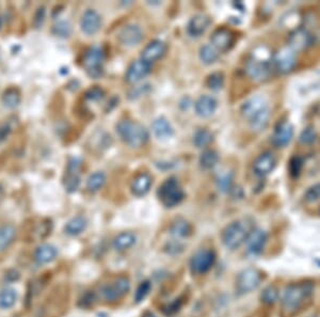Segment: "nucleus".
I'll list each match as a JSON object with an SVG mask.
<instances>
[{
    "label": "nucleus",
    "instance_id": "32",
    "mask_svg": "<svg viewBox=\"0 0 320 317\" xmlns=\"http://www.w3.org/2000/svg\"><path fill=\"white\" fill-rule=\"evenodd\" d=\"M200 166L205 170L212 169L219 162V155L214 150H204L202 155L200 156Z\"/></svg>",
    "mask_w": 320,
    "mask_h": 317
},
{
    "label": "nucleus",
    "instance_id": "26",
    "mask_svg": "<svg viewBox=\"0 0 320 317\" xmlns=\"http://www.w3.org/2000/svg\"><path fill=\"white\" fill-rule=\"evenodd\" d=\"M170 234L175 238H185L192 234V226L185 219L178 218L170 226Z\"/></svg>",
    "mask_w": 320,
    "mask_h": 317
},
{
    "label": "nucleus",
    "instance_id": "50",
    "mask_svg": "<svg viewBox=\"0 0 320 317\" xmlns=\"http://www.w3.org/2000/svg\"><path fill=\"white\" fill-rule=\"evenodd\" d=\"M250 317H267L265 314L264 313H255V314H253L252 316H250Z\"/></svg>",
    "mask_w": 320,
    "mask_h": 317
},
{
    "label": "nucleus",
    "instance_id": "17",
    "mask_svg": "<svg viewBox=\"0 0 320 317\" xmlns=\"http://www.w3.org/2000/svg\"><path fill=\"white\" fill-rule=\"evenodd\" d=\"M210 43L218 52H226L234 44V34L230 29L218 28L212 32Z\"/></svg>",
    "mask_w": 320,
    "mask_h": 317
},
{
    "label": "nucleus",
    "instance_id": "2",
    "mask_svg": "<svg viewBox=\"0 0 320 317\" xmlns=\"http://www.w3.org/2000/svg\"><path fill=\"white\" fill-rule=\"evenodd\" d=\"M240 114L249 123L253 132H262L269 123L271 110L268 100L262 95L246 100L240 107Z\"/></svg>",
    "mask_w": 320,
    "mask_h": 317
},
{
    "label": "nucleus",
    "instance_id": "39",
    "mask_svg": "<svg viewBox=\"0 0 320 317\" xmlns=\"http://www.w3.org/2000/svg\"><path fill=\"white\" fill-rule=\"evenodd\" d=\"M303 158L301 156L296 155L290 158L288 169H290V174L292 178H298L300 176L303 168Z\"/></svg>",
    "mask_w": 320,
    "mask_h": 317
},
{
    "label": "nucleus",
    "instance_id": "18",
    "mask_svg": "<svg viewBox=\"0 0 320 317\" xmlns=\"http://www.w3.org/2000/svg\"><path fill=\"white\" fill-rule=\"evenodd\" d=\"M102 26L100 15L93 9L86 10L80 18V29L86 36H93Z\"/></svg>",
    "mask_w": 320,
    "mask_h": 317
},
{
    "label": "nucleus",
    "instance_id": "7",
    "mask_svg": "<svg viewBox=\"0 0 320 317\" xmlns=\"http://www.w3.org/2000/svg\"><path fill=\"white\" fill-rule=\"evenodd\" d=\"M104 61H105V52L102 48L98 46H93L86 52L82 64L88 75L91 78L98 79L104 75Z\"/></svg>",
    "mask_w": 320,
    "mask_h": 317
},
{
    "label": "nucleus",
    "instance_id": "33",
    "mask_svg": "<svg viewBox=\"0 0 320 317\" xmlns=\"http://www.w3.org/2000/svg\"><path fill=\"white\" fill-rule=\"evenodd\" d=\"M106 183V176L102 172H95L86 180V188L92 192H98Z\"/></svg>",
    "mask_w": 320,
    "mask_h": 317
},
{
    "label": "nucleus",
    "instance_id": "34",
    "mask_svg": "<svg viewBox=\"0 0 320 317\" xmlns=\"http://www.w3.org/2000/svg\"><path fill=\"white\" fill-rule=\"evenodd\" d=\"M18 299V292L13 288H4L0 292V308H12Z\"/></svg>",
    "mask_w": 320,
    "mask_h": 317
},
{
    "label": "nucleus",
    "instance_id": "35",
    "mask_svg": "<svg viewBox=\"0 0 320 317\" xmlns=\"http://www.w3.org/2000/svg\"><path fill=\"white\" fill-rule=\"evenodd\" d=\"M80 182H82V180H80V176L78 172L76 171H68V174L66 178H64V188H66V190L68 192H70L73 194L75 192H77V189L79 188L80 186Z\"/></svg>",
    "mask_w": 320,
    "mask_h": 317
},
{
    "label": "nucleus",
    "instance_id": "28",
    "mask_svg": "<svg viewBox=\"0 0 320 317\" xmlns=\"http://www.w3.org/2000/svg\"><path fill=\"white\" fill-rule=\"evenodd\" d=\"M88 226V220L84 216H76L72 218L64 226V231L70 236L82 234Z\"/></svg>",
    "mask_w": 320,
    "mask_h": 317
},
{
    "label": "nucleus",
    "instance_id": "51",
    "mask_svg": "<svg viewBox=\"0 0 320 317\" xmlns=\"http://www.w3.org/2000/svg\"><path fill=\"white\" fill-rule=\"evenodd\" d=\"M2 18H0V28H2Z\"/></svg>",
    "mask_w": 320,
    "mask_h": 317
},
{
    "label": "nucleus",
    "instance_id": "16",
    "mask_svg": "<svg viewBox=\"0 0 320 317\" xmlns=\"http://www.w3.org/2000/svg\"><path fill=\"white\" fill-rule=\"evenodd\" d=\"M166 52V45L162 40H153L146 47H144L141 52V60L146 61L148 64L162 59Z\"/></svg>",
    "mask_w": 320,
    "mask_h": 317
},
{
    "label": "nucleus",
    "instance_id": "12",
    "mask_svg": "<svg viewBox=\"0 0 320 317\" xmlns=\"http://www.w3.org/2000/svg\"><path fill=\"white\" fill-rule=\"evenodd\" d=\"M315 42V38L306 28L294 29L288 38V44L294 52H302L308 50Z\"/></svg>",
    "mask_w": 320,
    "mask_h": 317
},
{
    "label": "nucleus",
    "instance_id": "15",
    "mask_svg": "<svg viewBox=\"0 0 320 317\" xmlns=\"http://www.w3.org/2000/svg\"><path fill=\"white\" fill-rule=\"evenodd\" d=\"M294 137V126L288 121L280 122L274 128L271 141L276 148H284L290 144Z\"/></svg>",
    "mask_w": 320,
    "mask_h": 317
},
{
    "label": "nucleus",
    "instance_id": "6",
    "mask_svg": "<svg viewBox=\"0 0 320 317\" xmlns=\"http://www.w3.org/2000/svg\"><path fill=\"white\" fill-rule=\"evenodd\" d=\"M271 58H262L258 54H253V57L248 60L246 64V72L248 76L255 82L266 80L274 72Z\"/></svg>",
    "mask_w": 320,
    "mask_h": 317
},
{
    "label": "nucleus",
    "instance_id": "49",
    "mask_svg": "<svg viewBox=\"0 0 320 317\" xmlns=\"http://www.w3.org/2000/svg\"><path fill=\"white\" fill-rule=\"evenodd\" d=\"M142 317H156V316H155L154 313H152V312H148H148H146V313H144V314L142 315Z\"/></svg>",
    "mask_w": 320,
    "mask_h": 317
},
{
    "label": "nucleus",
    "instance_id": "38",
    "mask_svg": "<svg viewBox=\"0 0 320 317\" xmlns=\"http://www.w3.org/2000/svg\"><path fill=\"white\" fill-rule=\"evenodd\" d=\"M206 84L208 86V89H210L212 91L221 90L224 86V75L221 72L212 73L207 77Z\"/></svg>",
    "mask_w": 320,
    "mask_h": 317
},
{
    "label": "nucleus",
    "instance_id": "20",
    "mask_svg": "<svg viewBox=\"0 0 320 317\" xmlns=\"http://www.w3.org/2000/svg\"><path fill=\"white\" fill-rule=\"evenodd\" d=\"M150 72V64L140 59L137 61H134L132 64L128 66L125 74V79L127 82L136 84L142 80L146 76H148Z\"/></svg>",
    "mask_w": 320,
    "mask_h": 317
},
{
    "label": "nucleus",
    "instance_id": "14",
    "mask_svg": "<svg viewBox=\"0 0 320 317\" xmlns=\"http://www.w3.org/2000/svg\"><path fill=\"white\" fill-rule=\"evenodd\" d=\"M276 166V160L271 152H264L253 164V172L256 176L265 178L274 170Z\"/></svg>",
    "mask_w": 320,
    "mask_h": 317
},
{
    "label": "nucleus",
    "instance_id": "45",
    "mask_svg": "<svg viewBox=\"0 0 320 317\" xmlns=\"http://www.w3.org/2000/svg\"><path fill=\"white\" fill-rule=\"evenodd\" d=\"M95 300H96V297H95L94 292H88L82 297V299H80L79 306L82 308H90L91 306L94 304Z\"/></svg>",
    "mask_w": 320,
    "mask_h": 317
},
{
    "label": "nucleus",
    "instance_id": "40",
    "mask_svg": "<svg viewBox=\"0 0 320 317\" xmlns=\"http://www.w3.org/2000/svg\"><path fill=\"white\" fill-rule=\"evenodd\" d=\"M52 32L54 36L60 38H68L72 34V26L68 22H58L52 28Z\"/></svg>",
    "mask_w": 320,
    "mask_h": 317
},
{
    "label": "nucleus",
    "instance_id": "37",
    "mask_svg": "<svg viewBox=\"0 0 320 317\" xmlns=\"http://www.w3.org/2000/svg\"><path fill=\"white\" fill-rule=\"evenodd\" d=\"M278 290L274 286V285H269L265 290H262L260 295V300L262 304L267 306L274 304L278 300Z\"/></svg>",
    "mask_w": 320,
    "mask_h": 317
},
{
    "label": "nucleus",
    "instance_id": "30",
    "mask_svg": "<svg viewBox=\"0 0 320 317\" xmlns=\"http://www.w3.org/2000/svg\"><path fill=\"white\" fill-rule=\"evenodd\" d=\"M2 100L4 107L9 109L16 108L20 104V100H22L20 92L16 88H9L4 91Z\"/></svg>",
    "mask_w": 320,
    "mask_h": 317
},
{
    "label": "nucleus",
    "instance_id": "31",
    "mask_svg": "<svg viewBox=\"0 0 320 317\" xmlns=\"http://www.w3.org/2000/svg\"><path fill=\"white\" fill-rule=\"evenodd\" d=\"M200 59L202 60L205 64H212L219 58V52L214 48L212 44L203 45L200 48Z\"/></svg>",
    "mask_w": 320,
    "mask_h": 317
},
{
    "label": "nucleus",
    "instance_id": "10",
    "mask_svg": "<svg viewBox=\"0 0 320 317\" xmlns=\"http://www.w3.org/2000/svg\"><path fill=\"white\" fill-rule=\"evenodd\" d=\"M130 290V281L127 276H118L114 282L104 285L102 288V298L110 301H116L125 296Z\"/></svg>",
    "mask_w": 320,
    "mask_h": 317
},
{
    "label": "nucleus",
    "instance_id": "3",
    "mask_svg": "<svg viewBox=\"0 0 320 317\" xmlns=\"http://www.w3.org/2000/svg\"><path fill=\"white\" fill-rule=\"evenodd\" d=\"M116 132L121 139L132 148H140L148 140V132L144 126L132 120H123L116 124Z\"/></svg>",
    "mask_w": 320,
    "mask_h": 317
},
{
    "label": "nucleus",
    "instance_id": "25",
    "mask_svg": "<svg viewBox=\"0 0 320 317\" xmlns=\"http://www.w3.org/2000/svg\"><path fill=\"white\" fill-rule=\"evenodd\" d=\"M152 128H153V132L155 136L162 140L172 137L174 134L173 128L171 126L170 122L164 116L156 118L153 125H152Z\"/></svg>",
    "mask_w": 320,
    "mask_h": 317
},
{
    "label": "nucleus",
    "instance_id": "13",
    "mask_svg": "<svg viewBox=\"0 0 320 317\" xmlns=\"http://www.w3.org/2000/svg\"><path fill=\"white\" fill-rule=\"evenodd\" d=\"M268 240L267 233L260 228L253 230L252 232L248 235L246 240V250L252 256H260L265 249V246Z\"/></svg>",
    "mask_w": 320,
    "mask_h": 317
},
{
    "label": "nucleus",
    "instance_id": "42",
    "mask_svg": "<svg viewBox=\"0 0 320 317\" xmlns=\"http://www.w3.org/2000/svg\"><path fill=\"white\" fill-rule=\"evenodd\" d=\"M304 200L308 203H315L320 200V183L312 185L304 194Z\"/></svg>",
    "mask_w": 320,
    "mask_h": 317
},
{
    "label": "nucleus",
    "instance_id": "22",
    "mask_svg": "<svg viewBox=\"0 0 320 317\" xmlns=\"http://www.w3.org/2000/svg\"><path fill=\"white\" fill-rule=\"evenodd\" d=\"M218 102L214 98L210 96V95H202L201 98H198L194 104L196 112L198 116L201 118H210L217 109Z\"/></svg>",
    "mask_w": 320,
    "mask_h": 317
},
{
    "label": "nucleus",
    "instance_id": "48",
    "mask_svg": "<svg viewBox=\"0 0 320 317\" xmlns=\"http://www.w3.org/2000/svg\"><path fill=\"white\" fill-rule=\"evenodd\" d=\"M11 128L9 124H4L0 126V141H4L6 140L8 137H9V134H11Z\"/></svg>",
    "mask_w": 320,
    "mask_h": 317
},
{
    "label": "nucleus",
    "instance_id": "47",
    "mask_svg": "<svg viewBox=\"0 0 320 317\" xmlns=\"http://www.w3.org/2000/svg\"><path fill=\"white\" fill-rule=\"evenodd\" d=\"M44 18H45V9L44 8H40L36 14V18H34V25L36 26V28L42 26Z\"/></svg>",
    "mask_w": 320,
    "mask_h": 317
},
{
    "label": "nucleus",
    "instance_id": "23",
    "mask_svg": "<svg viewBox=\"0 0 320 317\" xmlns=\"http://www.w3.org/2000/svg\"><path fill=\"white\" fill-rule=\"evenodd\" d=\"M152 183V176L148 173H140L136 176L132 180L130 189L134 196H146L150 189Z\"/></svg>",
    "mask_w": 320,
    "mask_h": 317
},
{
    "label": "nucleus",
    "instance_id": "27",
    "mask_svg": "<svg viewBox=\"0 0 320 317\" xmlns=\"http://www.w3.org/2000/svg\"><path fill=\"white\" fill-rule=\"evenodd\" d=\"M137 242V237L132 232H123L118 234L112 242V246L116 251H125L132 248Z\"/></svg>",
    "mask_w": 320,
    "mask_h": 317
},
{
    "label": "nucleus",
    "instance_id": "5",
    "mask_svg": "<svg viewBox=\"0 0 320 317\" xmlns=\"http://www.w3.org/2000/svg\"><path fill=\"white\" fill-rule=\"evenodd\" d=\"M249 233V228L242 221H234L223 228L221 240L228 249L236 250L246 242Z\"/></svg>",
    "mask_w": 320,
    "mask_h": 317
},
{
    "label": "nucleus",
    "instance_id": "46",
    "mask_svg": "<svg viewBox=\"0 0 320 317\" xmlns=\"http://www.w3.org/2000/svg\"><path fill=\"white\" fill-rule=\"evenodd\" d=\"M218 187L222 190V192H228L232 187V176L226 174V176H221L218 180Z\"/></svg>",
    "mask_w": 320,
    "mask_h": 317
},
{
    "label": "nucleus",
    "instance_id": "24",
    "mask_svg": "<svg viewBox=\"0 0 320 317\" xmlns=\"http://www.w3.org/2000/svg\"><path fill=\"white\" fill-rule=\"evenodd\" d=\"M57 248L50 244H43L38 246L34 252V258L38 264H47L57 258Z\"/></svg>",
    "mask_w": 320,
    "mask_h": 317
},
{
    "label": "nucleus",
    "instance_id": "44",
    "mask_svg": "<svg viewBox=\"0 0 320 317\" xmlns=\"http://www.w3.org/2000/svg\"><path fill=\"white\" fill-rule=\"evenodd\" d=\"M104 94H105V93H104L102 89H100V86H93V88H90L89 90L86 92L84 96H86V100L95 102V100H102L104 98Z\"/></svg>",
    "mask_w": 320,
    "mask_h": 317
},
{
    "label": "nucleus",
    "instance_id": "21",
    "mask_svg": "<svg viewBox=\"0 0 320 317\" xmlns=\"http://www.w3.org/2000/svg\"><path fill=\"white\" fill-rule=\"evenodd\" d=\"M212 20L208 15L196 14L192 18L187 26V32L192 38L201 36L205 31L210 26Z\"/></svg>",
    "mask_w": 320,
    "mask_h": 317
},
{
    "label": "nucleus",
    "instance_id": "19",
    "mask_svg": "<svg viewBox=\"0 0 320 317\" xmlns=\"http://www.w3.org/2000/svg\"><path fill=\"white\" fill-rule=\"evenodd\" d=\"M118 41L125 46H136L138 45L143 38L142 30L138 25L134 24H130L123 27L118 34Z\"/></svg>",
    "mask_w": 320,
    "mask_h": 317
},
{
    "label": "nucleus",
    "instance_id": "4",
    "mask_svg": "<svg viewBox=\"0 0 320 317\" xmlns=\"http://www.w3.org/2000/svg\"><path fill=\"white\" fill-rule=\"evenodd\" d=\"M157 196L164 208H172L178 206L185 198L184 190L175 178L166 180L157 190Z\"/></svg>",
    "mask_w": 320,
    "mask_h": 317
},
{
    "label": "nucleus",
    "instance_id": "43",
    "mask_svg": "<svg viewBox=\"0 0 320 317\" xmlns=\"http://www.w3.org/2000/svg\"><path fill=\"white\" fill-rule=\"evenodd\" d=\"M150 281H143L140 283V285L138 286L137 290H136V294H134V300L136 302H141V301H143V299L146 298L148 292L150 290Z\"/></svg>",
    "mask_w": 320,
    "mask_h": 317
},
{
    "label": "nucleus",
    "instance_id": "11",
    "mask_svg": "<svg viewBox=\"0 0 320 317\" xmlns=\"http://www.w3.org/2000/svg\"><path fill=\"white\" fill-rule=\"evenodd\" d=\"M216 254L210 249L196 251L190 260V269L196 274H204L212 269L214 264Z\"/></svg>",
    "mask_w": 320,
    "mask_h": 317
},
{
    "label": "nucleus",
    "instance_id": "8",
    "mask_svg": "<svg viewBox=\"0 0 320 317\" xmlns=\"http://www.w3.org/2000/svg\"><path fill=\"white\" fill-rule=\"evenodd\" d=\"M262 280V272L256 268H246L240 272L236 280V292L244 295L258 288Z\"/></svg>",
    "mask_w": 320,
    "mask_h": 317
},
{
    "label": "nucleus",
    "instance_id": "36",
    "mask_svg": "<svg viewBox=\"0 0 320 317\" xmlns=\"http://www.w3.org/2000/svg\"><path fill=\"white\" fill-rule=\"evenodd\" d=\"M212 139H214V136L210 130H205V128H201V130H196V132L194 134V144L196 148H205L210 144V142L212 141Z\"/></svg>",
    "mask_w": 320,
    "mask_h": 317
},
{
    "label": "nucleus",
    "instance_id": "29",
    "mask_svg": "<svg viewBox=\"0 0 320 317\" xmlns=\"http://www.w3.org/2000/svg\"><path fill=\"white\" fill-rule=\"evenodd\" d=\"M16 237V228L12 224L0 226V252L10 247Z\"/></svg>",
    "mask_w": 320,
    "mask_h": 317
},
{
    "label": "nucleus",
    "instance_id": "1",
    "mask_svg": "<svg viewBox=\"0 0 320 317\" xmlns=\"http://www.w3.org/2000/svg\"><path fill=\"white\" fill-rule=\"evenodd\" d=\"M314 294V284L310 282L292 283L285 288L281 300V315L292 317L306 306Z\"/></svg>",
    "mask_w": 320,
    "mask_h": 317
},
{
    "label": "nucleus",
    "instance_id": "41",
    "mask_svg": "<svg viewBox=\"0 0 320 317\" xmlns=\"http://www.w3.org/2000/svg\"><path fill=\"white\" fill-rule=\"evenodd\" d=\"M316 136L317 134L313 126H308V128H306L301 132L299 140L303 144H310L316 140Z\"/></svg>",
    "mask_w": 320,
    "mask_h": 317
},
{
    "label": "nucleus",
    "instance_id": "9",
    "mask_svg": "<svg viewBox=\"0 0 320 317\" xmlns=\"http://www.w3.org/2000/svg\"><path fill=\"white\" fill-rule=\"evenodd\" d=\"M271 63L274 70L281 74L290 73L297 64L296 52H294L290 46L283 47L274 54V57L271 58Z\"/></svg>",
    "mask_w": 320,
    "mask_h": 317
}]
</instances>
